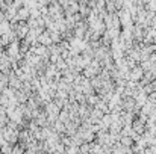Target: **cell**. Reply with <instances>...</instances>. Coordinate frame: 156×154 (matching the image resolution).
Instances as JSON below:
<instances>
[{
  "mask_svg": "<svg viewBox=\"0 0 156 154\" xmlns=\"http://www.w3.org/2000/svg\"><path fill=\"white\" fill-rule=\"evenodd\" d=\"M20 44H21V41H20V39H15V41H12L11 44L6 46L5 51L8 53L9 57H17V56L21 53V51H20Z\"/></svg>",
  "mask_w": 156,
  "mask_h": 154,
  "instance_id": "6da1fadb",
  "label": "cell"
},
{
  "mask_svg": "<svg viewBox=\"0 0 156 154\" xmlns=\"http://www.w3.org/2000/svg\"><path fill=\"white\" fill-rule=\"evenodd\" d=\"M30 18V9L27 8V6H21V8H18V11H17V15H15V21H27Z\"/></svg>",
  "mask_w": 156,
  "mask_h": 154,
  "instance_id": "7a4b0ae2",
  "label": "cell"
},
{
  "mask_svg": "<svg viewBox=\"0 0 156 154\" xmlns=\"http://www.w3.org/2000/svg\"><path fill=\"white\" fill-rule=\"evenodd\" d=\"M38 43H40V44H43V46H47V47L53 44L52 36H50V32H49L47 29H46V30H44V32H43L40 36H38Z\"/></svg>",
  "mask_w": 156,
  "mask_h": 154,
  "instance_id": "3957f363",
  "label": "cell"
},
{
  "mask_svg": "<svg viewBox=\"0 0 156 154\" xmlns=\"http://www.w3.org/2000/svg\"><path fill=\"white\" fill-rule=\"evenodd\" d=\"M9 30H12V29H11V21H9V20H2V21H0V35H5V33H8Z\"/></svg>",
  "mask_w": 156,
  "mask_h": 154,
  "instance_id": "277c9868",
  "label": "cell"
},
{
  "mask_svg": "<svg viewBox=\"0 0 156 154\" xmlns=\"http://www.w3.org/2000/svg\"><path fill=\"white\" fill-rule=\"evenodd\" d=\"M52 125H53V128H55L58 133H65V128H67V127H65V122H62L59 118H58V119L53 122Z\"/></svg>",
  "mask_w": 156,
  "mask_h": 154,
  "instance_id": "5b68a950",
  "label": "cell"
},
{
  "mask_svg": "<svg viewBox=\"0 0 156 154\" xmlns=\"http://www.w3.org/2000/svg\"><path fill=\"white\" fill-rule=\"evenodd\" d=\"M15 97H17L18 103H27V100H29V95L24 91H21V89H17L15 91Z\"/></svg>",
  "mask_w": 156,
  "mask_h": 154,
  "instance_id": "8992f818",
  "label": "cell"
},
{
  "mask_svg": "<svg viewBox=\"0 0 156 154\" xmlns=\"http://www.w3.org/2000/svg\"><path fill=\"white\" fill-rule=\"evenodd\" d=\"M12 150H14V145H12V144H9V142H6L5 145H2V147H0V153L11 154L12 153Z\"/></svg>",
  "mask_w": 156,
  "mask_h": 154,
  "instance_id": "52a82bcc",
  "label": "cell"
},
{
  "mask_svg": "<svg viewBox=\"0 0 156 154\" xmlns=\"http://www.w3.org/2000/svg\"><path fill=\"white\" fill-rule=\"evenodd\" d=\"M132 141H133V138H132V136H123V138H121V145L130 147V145L133 144Z\"/></svg>",
  "mask_w": 156,
  "mask_h": 154,
  "instance_id": "ba28073f",
  "label": "cell"
},
{
  "mask_svg": "<svg viewBox=\"0 0 156 154\" xmlns=\"http://www.w3.org/2000/svg\"><path fill=\"white\" fill-rule=\"evenodd\" d=\"M9 86V80H0V92H3Z\"/></svg>",
  "mask_w": 156,
  "mask_h": 154,
  "instance_id": "9c48e42d",
  "label": "cell"
}]
</instances>
